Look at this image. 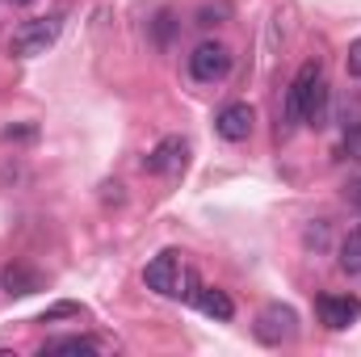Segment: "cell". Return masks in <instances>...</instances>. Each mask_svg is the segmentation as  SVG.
Listing matches in <instances>:
<instances>
[{"label":"cell","instance_id":"obj_1","mask_svg":"<svg viewBox=\"0 0 361 357\" xmlns=\"http://www.w3.org/2000/svg\"><path fill=\"white\" fill-rule=\"evenodd\" d=\"M328 118V85H324V68L319 59H307L294 76V85L286 92V122H311V126H324Z\"/></svg>","mask_w":361,"mask_h":357},{"label":"cell","instance_id":"obj_2","mask_svg":"<svg viewBox=\"0 0 361 357\" xmlns=\"http://www.w3.org/2000/svg\"><path fill=\"white\" fill-rule=\"evenodd\" d=\"M143 282H147V290H156V294H164V298H185V303H193L197 298V277H193V269L180 265L177 253H160L152 265L143 269Z\"/></svg>","mask_w":361,"mask_h":357},{"label":"cell","instance_id":"obj_3","mask_svg":"<svg viewBox=\"0 0 361 357\" xmlns=\"http://www.w3.org/2000/svg\"><path fill=\"white\" fill-rule=\"evenodd\" d=\"M231 63H235L231 47H223V42L206 38V42H197V47H193V55H189V76H193L197 85H219V80H227Z\"/></svg>","mask_w":361,"mask_h":357},{"label":"cell","instance_id":"obj_4","mask_svg":"<svg viewBox=\"0 0 361 357\" xmlns=\"http://www.w3.org/2000/svg\"><path fill=\"white\" fill-rule=\"evenodd\" d=\"M59 30H63V17L59 13H51V17H34V21H25L17 34H13V55H21V59H34V55H47V47H55V38H59Z\"/></svg>","mask_w":361,"mask_h":357},{"label":"cell","instance_id":"obj_5","mask_svg":"<svg viewBox=\"0 0 361 357\" xmlns=\"http://www.w3.org/2000/svg\"><path fill=\"white\" fill-rule=\"evenodd\" d=\"M294 324H298V315H294L290 307H281V303H269V307L257 315L252 332H257V341H261V345H273V349H277V345L294 341V332H298Z\"/></svg>","mask_w":361,"mask_h":357},{"label":"cell","instance_id":"obj_6","mask_svg":"<svg viewBox=\"0 0 361 357\" xmlns=\"http://www.w3.org/2000/svg\"><path fill=\"white\" fill-rule=\"evenodd\" d=\"M185 160H189V143L180 135L160 139L147 156H143V173H160V177H177L185 173Z\"/></svg>","mask_w":361,"mask_h":357},{"label":"cell","instance_id":"obj_7","mask_svg":"<svg viewBox=\"0 0 361 357\" xmlns=\"http://www.w3.org/2000/svg\"><path fill=\"white\" fill-rule=\"evenodd\" d=\"M315 311H319V324L332 328V332H345L349 324L361 320V303L353 294H319L315 298Z\"/></svg>","mask_w":361,"mask_h":357},{"label":"cell","instance_id":"obj_8","mask_svg":"<svg viewBox=\"0 0 361 357\" xmlns=\"http://www.w3.org/2000/svg\"><path fill=\"white\" fill-rule=\"evenodd\" d=\"M252 126H257V109H252L248 101H231V105H223L219 118H214V131H219L227 143H244V139L252 135Z\"/></svg>","mask_w":361,"mask_h":357},{"label":"cell","instance_id":"obj_9","mask_svg":"<svg viewBox=\"0 0 361 357\" xmlns=\"http://www.w3.org/2000/svg\"><path fill=\"white\" fill-rule=\"evenodd\" d=\"M0 286H4V294H38L42 290V273L30 265H21V261H13V265H4V273H0Z\"/></svg>","mask_w":361,"mask_h":357},{"label":"cell","instance_id":"obj_10","mask_svg":"<svg viewBox=\"0 0 361 357\" xmlns=\"http://www.w3.org/2000/svg\"><path fill=\"white\" fill-rule=\"evenodd\" d=\"M193 303H197V311H202V315H210V320H219V324H227V320L235 315V303H231L223 290H214V286H202Z\"/></svg>","mask_w":361,"mask_h":357},{"label":"cell","instance_id":"obj_11","mask_svg":"<svg viewBox=\"0 0 361 357\" xmlns=\"http://www.w3.org/2000/svg\"><path fill=\"white\" fill-rule=\"evenodd\" d=\"M42 353H101V341L92 337H55L42 345Z\"/></svg>","mask_w":361,"mask_h":357},{"label":"cell","instance_id":"obj_12","mask_svg":"<svg viewBox=\"0 0 361 357\" xmlns=\"http://www.w3.org/2000/svg\"><path fill=\"white\" fill-rule=\"evenodd\" d=\"M341 269L345 273H361V227L341 240Z\"/></svg>","mask_w":361,"mask_h":357},{"label":"cell","instance_id":"obj_13","mask_svg":"<svg viewBox=\"0 0 361 357\" xmlns=\"http://www.w3.org/2000/svg\"><path fill=\"white\" fill-rule=\"evenodd\" d=\"M68 315H80V307H76V303H55V307H51V311L38 320V324H51V320H68Z\"/></svg>","mask_w":361,"mask_h":357},{"label":"cell","instance_id":"obj_14","mask_svg":"<svg viewBox=\"0 0 361 357\" xmlns=\"http://www.w3.org/2000/svg\"><path fill=\"white\" fill-rule=\"evenodd\" d=\"M345 156H349V160H357V164H361V126H353V131L345 135Z\"/></svg>","mask_w":361,"mask_h":357},{"label":"cell","instance_id":"obj_15","mask_svg":"<svg viewBox=\"0 0 361 357\" xmlns=\"http://www.w3.org/2000/svg\"><path fill=\"white\" fill-rule=\"evenodd\" d=\"M345 68H349V76H353V80H361V38L349 47V55H345Z\"/></svg>","mask_w":361,"mask_h":357},{"label":"cell","instance_id":"obj_16","mask_svg":"<svg viewBox=\"0 0 361 357\" xmlns=\"http://www.w3.org/2000/svg\"><path fill=\"white\" fill-rule=\"evenodd\" d=\"M214 17H227V8L219 4V8H202L197 13V25H214Z\"/></svg>","mask_w":361,"mask_h":357},{"label":"cell","instance_id":"obj_17","mask_svg":"<svg viewBox=\"0 0 361 357\" xmlns=\"http://www.w3.org/2000/svg\"><path fill=\"white\" fill-rule=\"evenodd\" d=\"M156 30H160V42H169V30H173V13H160V25H156Z\"/></svg>","mask_w":361,"mask_h":357},{"label":"cell","instance_id":"obj_18","mask_svg":"<svg viewBox=\"0 0 361 357\" xmlns=\"http://www.w3.org/2000/svg\"><path fill=\"white\" fill-rule=\"evenodd\" d=\"M30 135H34V126H21V131L8 126V131H4V139H30Z\"/></svg>","mask_w":361,"mask_h":357},{"label":"cell","instance_id":"obj_19","mask_svg":"<svg viewBox=\"0 0 361 357\" xmlns=\"http://www.w3.org/2000/svg\"><path fill=\"white\" fill-rule=\"evenodd\" d=\"M349 202L361 210V181H353V185H349Z\"/></svg>","mask_w":361,"mask_h":357},{"label":"cell","instance_id":"obj_20","mask_svg":"<svg viewBox=\"0 0 361 357\" xmlns=\"http://www.w3.org/2000/svg\"><path fill=\"white\" fill-rule=\"evenodd\" d=\"M8 4H17V8H25V4H34V0H8Z\"/></svg>","mask_w":361,"mask_h":357}]
</instances>
